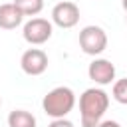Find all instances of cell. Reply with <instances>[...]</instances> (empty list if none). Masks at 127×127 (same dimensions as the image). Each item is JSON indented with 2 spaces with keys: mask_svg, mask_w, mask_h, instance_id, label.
I'll use <instances>...</instances> for the list:
<instances>
[{
  "mask_svg": "<svg viewBox=\"0 0 127 127\" xmlns=\"http://www.w3.org/2000/svg\"><path fill=\"white\" fill-rule=\"evenodd\" d=\"M77 22H79V8L73 2H67V0L58 2L52 8V24L67 30V28H73Z\"/></svg>",
  "mask_w": 127,
  "mask_h": 127,
  "instance_id": "cell-6",
  "label": "cell"
},
{
  "mask_svg": "<svg viewBox=\"0 0 127 127\" xmlns=\"http://www.w3.org/2000/svg\"><path fill=\"white\" fill-rule=\"evenodd\" d=\"M48 127H73V123L69 119H65V117H60V119H54Z\"/></svg>",
  "mask_w": 127,
  "mask_h": 127,
  "instance_id": "cell-12",
  "label": "cell"
},
{
  "mask_svg": "<svg viewBox=\"0 0 127 127\" xmlns=\"http://www.w3.org/2000/svg\"><path fill=\"white\" fill-rule=\"evenodd\" d=\"M8 127H36V117L26 109H14L8 115Z\"/></svg>",
  "mask_w": 127,
  "mask_h": 127,
  "instance_id": "cell-9",
  "label": "cell"
},
{
  "mask_svg": "<svg viewBox=\"0 0 127 127\" xmlns=\"http://www.w3.org/2000/svg\"><path fill=\"white\" fill-rule=\"evenodd\" d=\"M125 22H127V12H125Z\"/></svg>",
  "mask_w": 127,
  "mask_h": 127,
  "instance_id": "cell-15",
  "label": "cell"
},
{
  "mask_svg": "<svg viewBox=\"0 0 127 127\" xmlns=\"http://www.w3.org/2000/svg\"><path fill=\"white\" fill-rule=\"evenodd\" d=\"M79 48L87 56H99L107 48V34L101 26H85L79 32Z\"/></svg>",
  "mask_w": 127,
  "mask_h": 127,
  "instance_id": "cell-3",
  "label": "cell"
},
{
  "mask_svg": "<svg viewBox=\"0 0 127 127\" xmlns=\"http://www.w3.org/2000/svg\"><path fill=\"white\" fill-rule=\"evenodd\" d=\"M75 107V93L71 87L67 85H60L54 87L52 91H48L42 99V109L48 117L52 119H60L65 117L71 109Z\"/></svg>",
  "mask_w": 127,
  "mask_h": 127,
  "instance_id": "cell-2",
  "label": "cell"
},
{
  "mask_svg": "<svg viewBox=\"0 0 127 127\" xmlns=\"http://www.w3.org/2000/svg\"><path fill=\"white\" fill-rule=\"evenodd\" d=\"M121 4H123V10L127 12V0H121Z\"/></svg>",
  "mask_w": 127,
  "mask_h": 127,
  "instance_id": "cell-14",
  "label": "cell"
},
{
  "mask_svg": "<svg viewBox=\"0 0 127 127\" xmlns=\"http://www.w3.org/2000/svg\"><path fill=\"white\" fill-rule=\"evenodd\" d=\"M109 107V95L101 87H89L79 95L81 127H97Z\"/></svg>",
  "mask_w": 127,
  "mask_h": 127,
  "instance_id": "cell-1",
  "label": "cell"
},
{
  "mask_svg": "<svg viewBox=\"0 0 127 127\" xmlns=\"http://www.w3.org/2000/svg\"><path fill=\"white\" fill-rule=\"evenodd\" d=\"M0 105H2V97H0Z\"/></svg>",
  "mask_w": 127,
  "mask_h": 127,
  "instance_id": "cell-16",
  "label": "cell"
},
{
  "mask_svg": "<svg viewBox=\"0 0 127 127\" xmlns=\"http://www.w3.org/2000/svg\"><path fill=\"white\" fill-rule=\"evenodd\" d=\"M97 127H121L117 121H111V119H105V121H101Z\"/></svg>",
  "mask_w": 127,
  "mask_h": 127,
  "instance_id": "cell-13",
  "label": "cell"
},
{
  "mask_svg": "<svg viewBox=\"0 0 127 127\" xmlns=\"http://www.w3.org/2000/svg\"><path fill=\"white\" fill-rule=\"evenodd\" d=\"M20 67L28 75H42L48 69V54L40 48H30L22 54Z\"/></svg>",
  "mask_w": 127,
  "mask_h": 127,
  "instance_id": "cell-5",
  "label": "cell"
},
{
  "mask_svg": "<svg viewBox=\"0 0 127 127\" xmlns=\"http://www.w3.org/2000/svg\"><path fill=\"white\" fill-rule=\"evenodd\" d=\"M54 34V24L46 18H30L24 28H22V36L28 44L32 46H42L46 44Z\"/></svg>",
  "mask_w": 127,
  "mask_h": 127,
  "instance_id": "cell-4",
  "label": "cell"
},
{
  "mask_svg": "<svg viewBox=\"0 0 127 127\" xmlns=\"http://www.w3.org/2000/svg\"><path fill=\"white\" fill-rule=\"evenodd\" d=\"M24 22V14L14 2L0 4V28L2 30H14Z\"/></svg>",
  "mask_w": 127,
  "mask_h": 127,
  "instance_id": "cell-8",
  "label": "cell"
},
{
  "mask_svg": "<svg viewBox=\"0 0 127 127\" xmlns=\"http://www.w3.org/2000/svg\"><path fill=\"white\" fill-rule=\"evenodd\" d=\"M24 16H38L44 10V0H12Z\"/></svg>",
  "mask_w": 127,
  "mask_h": 127,
  "instance_id": "cell-10",
  "label": "cell"
},
{
  "mask_svg": "<svg viewBox=\"0 0 127 127\" xmlns=\"http://www.w3.org/2000/svg\"><path fill=\"white\" fill-rule=\"evenodd\" d=\"M111 95H113V99H115L117 103H121V105H127V77L113 81Z\"/></svg>",
  "mask_w": 127,
  "mask_h": 127,
  "instance_id": "cell-11",
  "label": "cell"
},
{
  "mask_svg": "<svg viewBox=\"0 0 127 127\" xmlns=\"http://www.w3.org/2000/svg\"><path fill=\"white\" fill-rule=\"evenodd\" d=\"M87 75L97 85H109L115 81V65L105 58H95L87 67Z\"/></svg>",
  "mask_w": 127,
  "mask_h": 127,
  "instance_id": "cell-7",
  "label": "cell"
}]
</instances>
